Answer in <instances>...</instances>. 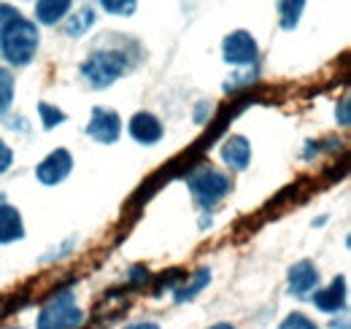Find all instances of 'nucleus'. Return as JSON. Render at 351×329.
I'll return each mask as SVG.
<instances>
[{"mask_svg":"<svg viewBox=\"0 0 351 329\" xmlns=\"http://www.w3.org/2000/svg\"><path fill=\"white\" fill-rule=\"evenodd\" d=\"M38 43H41V36H38V27L36 22L25 19L22 14L0 33V54L5 57V62L11 65H27L36 51H38Z\"/></svg>","mask_w":351,"mask_h":329,"instance_id":"1","label":"nucleus"},{"mask_svg":"<svg viewBox=\"0 0 351 329\" xmlns=\"http://www.w3.org/2000/svg\"><path fill=\"white\" fill-rule=\"evenodd\" d=\"M128 73V57L119 49H97L82 62V79L92 89H106Z\"/></svg>","mask_w":351,"mask_h":329,"instance_id":"2","label":"nucleus"},{"mask_svg":"<svg viewBox=\"0 0 351 329\" xmlns=\"http://www.w3.org/2000/svg\"><path fill=\"white\" fill-rule=\"evenodd\" d=\"M84 310L73 302V291L62 289L60 294H54L44 305V310L38 313L36 329H79L84 324Z\"/></svg>","mask_w":351,"mask_h":329,"instance_id":"3","label":"nucleus"},{"mask_svg":"<svg viewBox=\"0 0 351 329\" xmlns=\"http://www.w3.org/2000/svg\"><path fill=\"white\" fill-rule=\"evenodd\" d=\"M186 186H189L192 197L197 200V206L211 208V206H217L221 197H227V192H230V178L221 175L219 170H214V167H197V170L186 178Z\"/></svg>","mask_w":351,"mask_h":329,"instance_id":"4","label":"nucleus"},{"mask_svg":"<svg viewBox=\"0 0 351 329\" xmlns=\"http://www.w3.org/2000/svg\"><path fill=\"white\" fill-rule=\"evenodd\" d=\"M257 41L252 38V33L246 30H232L224 41H221V54L224 62L230 65H252L257 60Z\"/></svg>","mask_w":351,"mask_h":329,"instance_id":"5","label":"nucleus"},{"mask_svg":"<svg viewBox=\"0 0 351 329\" xmlns=\"http://www.w3.org/2000/svg\"><path fill=\"white\" fill-rule=\"evenodd\" d=\"M73 170V157L68 149H54L49 157H44L38 167H36V178L44 184V186H57L62 184Z\"/></svg>","mask_w":351,"mask_h":329,"instance_id":"6","label":"nucleus"},{"mask_svg":"<svg viewBox=\"0 0 351 329\" xmlns=\"http://www.w3.org/2000/svg\"><path fill=\"white\" fill-rule=\"evenodd\" d=\"M119 132H122V119H119L117 111L100 108V106L92 108V119H89V124H87V135L92 141L111 146V143L119 141Z\"/></svg>","mask_w":351,"mask_h":329,"instance_id":"7","label":"nucleus"},{"mask_svg":"<svg viewBox=\"0 0 351 329\" xmlns=\"http://www.w3.org/2000/svg\"><path fill=\"white\" fill-rule=\"evenodd\" d=\"M287 281H289V291L295 294V297H306L308 291H313L316 284H319V270H316V265L313 262H295L292 267H289V273H287Z\"/></svg>","mask_w":351,"mask_h":329,"instance_id":"8","label":"nucleus"},{"mask_svg":"<svg viewBox=\"0 0 351 329\" xmlns=\"http://www.w3.org/2000/svg\"><path fill=\"white\" fill-rule=\"evenodd\" d=\"M162 132H165L162 122L154 114H149V111H138L130 119V135L138 143H143V146H154L162 138Z\"/></svg>","mask_w":351,"mask_h":329,"instance_id":"9","label":"nucleus"},{"mask_svg":"<svg viewBox=\"0 0 351 329\" xmlns=\"http://www.w3.org/2000/svg\"><path fill=\"white\" fill-rule=\"evenodd\" d=\"M313 305H316L319 310H324V313H338V310H343V308H346V278L338 276V278H332V284L327 289L316 291V294H313Z\"/></svg>","mask_w":351,"mask_h":329,"instance_id":"10","label":"nucleus"},{"mask_svg":"<svg viewBox=\"0 0 351 329\" xmlns=\"http://www.w3.org/2000/svg\"><path fill=\"white\" fill-rule=\"evenodd\" d=\"M221 160H224L227 167H232V170H246L249 162H252V146H249V141L243 135L227 138L224 146H221Z\"/></svg>","mask_w":351,"mask_h":329,"instance_id":"11","label":"nucleus"},{"mask_svg":"<svg viewBox=\"0 0 351 329\" xmlns=\"http://www.w3.org/2000/svg\"><path fill=\"white\" fill-rule=\"evenodd\" d=\"M22 238H25V224H22L19 210L14 206L0 203V246L22 241Z\"/></svg>","mask_w":351,"mask_h":329,"instance_id":"12","label":"nucleus"},{"mask_svg":"<svg viewBox=\"0 0 351 329\" xmlns=\"http://www.w3.org/2000/svg\"><path fill=\"white\" fill-rule=\"evenodd\" d=\"M68 11H71L68 0H38L36 3V19L41 25H57Z\"/></svg>","mask_w":351,"mask_h":329,"instance_id":"13","label":"nucleus"},{"mask_svg":"<svg viewBox=\"0 0 351 329\" xmlns=\"http://www.w3.org/2000/svg\"><path fill=\"white\" fill-rule=\"evenodd\" d=\"M92 25H95V11H92L89 5H84V8H79L76 14H71V19L65 22V36H68V38H82Z\"/></svg>","mask_w":351,"mask_h":329,"instance_id":"14","label":"nucleus"},{"mask_svg":"<svg viewBox=\"0 0 351 329\" xmlns=\"http://www.w3.org/2000/svg\"><path fill=\"white\" fill-rule=\"evenodd\" d=\"M211 284V270L208 267H197L195 273H192V281L186 284V287H181L176 291V302H184V300H192V297H197L203 289Z\"/></svg>","mask_w":351,"mask_h":329,"instance_id":"15","label":"nucleus"},{"mask_svg":"<svg viewBox=\"0 0 351 329\" xmlns=\"http://www.w3.org/2000/svg\"><path fill=\"white\" fill-rule=\"evenodd\" d=\"M303 8H306V3L303 0H287V3H278V16H281V27L284 30H295L298 27V22H300V16H303Z\"/></svg>","mask_w":351,"mask_h":329,"instance_id":"16","label":"nucleus"},{"mask_svg":"<svg viewBox=\"0 0 351 329\" xmlns=\"http://www.w3.org/2000/svg\"><path fill=\"white\" fill-rule=\"evenodd\" d=\"M14 89H16V84H14V76L5 71V68H0V117L8 111V106H11V100H14Z\"/></svg>","mask_w":351,"mask_h":329,"instance_id":"17","label":"nucleus"},{"mask_svg":"<svg viewBox=\"0 0 351 329\" xmlns=\"http://www.w3.org/2000/svg\"><path fill=\"white\" fill-rule=\"evenodd\" d=\"M38 114H41V124H44V130H51V127H57V124L65 122V114H62L60 108L49 106V103H38Z\"/></svg>","mask_w":351,"mask_h":329,"instance_id":"18","label":"nucleus"},{"mask_svg":"<svg viewBox=\"0 0 351 329\" xmlns=\"http://www.w3.org/2000/svg\"><path fill=\"white\" fill-rule=\"evenodd\" d=\"M100 8H103V11H108V14H117V16H130L132 11L138 8V3H135V0H125V3L103 0V3H100Z\"/></svg>","mask_w":351,"mask_h":329,"instance_id":"19","label":"nucleus"},{"mask_svg":"<svg viewBox=\"0 0 351 329\" xmlns=\"http://www.w3.org/2000/svg\"><path fill=\"white\" fill-rule=\"evenodd\" d=\"M278 329H319L308 316H303V313H289L284 321H281V327Z\"/></svg>","mask_w":351,"mask_h":329,"instance_id":"20","label":"nucleus"},{"mask_svg":"<svg viewBox=\"0 0 351 329\" xmlns=\"http://www.w3.org/2000/svg\"><path fill=\"white\" fill-rule=\"evenodd\" d=\"M16 16H19V11H16L14 5H5V3H0V33H3V30H5V27H8V25L16 19Z\"/></svg>","mask_w":351,"mask_h":329,"instance_id":"21","label":"nucleus"},{"mask_svg":"<svg viewBox=\"0 0 351 329\" xmlns=\"http://www.w3.org/2000/svg\"><path fill=\"white\" fill-rule=\"evenodd\" d=\"M349 108H351V97H349V95H343V97H341V108L335 111V117H338V122L343 124V127H349V122H351Z\"/></svg>","mask_w":351,"mask_h":329,"instance_id":"22","label":"nucleus"},{"mask_svg":"<svg viewBox=\"0 0 351 329\" xmlns=\"http://www.w3.org/2000/svg\"><path fill=\"white\" fill-rule=\"evenodd\" d=\"M11 162H14V151H11V149H8V146L0 141V175H3V173L11 167Z\"/></svg>","mask_w":351,"mask_h":329,"instance_id":"23","label":"nucleus"},{"mask_svg":"<svg viewBox=\"0 0 351 329\" xmlns=\"http://www.w3.org/2000/svg\"><path fill=\"white\" fill-rule=\"evenodd\" d=\"M125 329H160L157 324H152V321H141V324H130V327Z\"/></svg>","mask_w":351,"mask_h":329,"instance_id":"24","label":"nucleus"},{"mask_svg":"<svg viewBox=\"0 0 351 329\" xmlns=\"http://www.w3.org/2000/svg\"><path fill=\"white\" fill-rule=\"evenodd\" d=\"M208 329H235L232 324H227V321H221V324H214V327H208Z\"/></svg>","mask_w":351,"mask_h":329,"instance_id":"25","label":"nucleus"},{"mask_svg":"<svg viewBox=\"0 0 351 329\" xmlns=\"http://www.w3.org/2000/svg\"><path fill=\"white\" fill-rule=\"evenodd\" d=\"M0 203H3V197H0Z\"/></svg>","mask_w":351,"mask_h":329,"instance_id":"26","label":"nucleus"},{"mask_svg":"<svg viewBox=\"0 0 351 329\" xmlns=\"http://www.w3.org/2000/svg\"><path fill=\"white\" fill-rule=\"evenodd\" d=\"M16 329H19V327H16Z\"/></svg>","mask_w":351,"mask_h":329,"instance_id":"27","label":"nucleus"}]
</instances>
